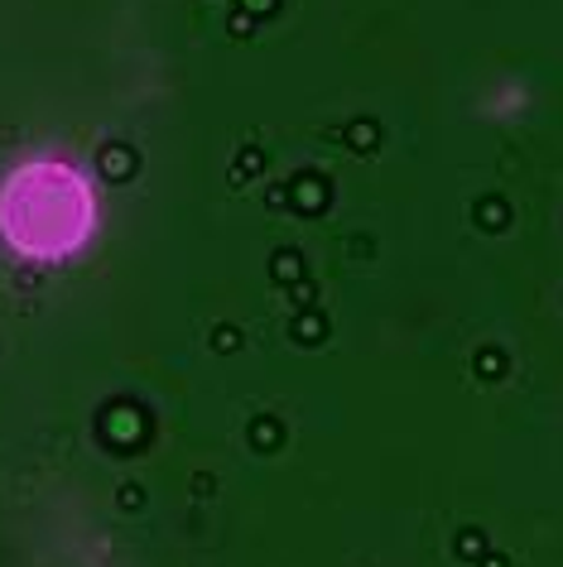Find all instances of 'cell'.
<instances>
[{"label":"cell","instance_id":"obj_1","mask_svg":"<svg viewBox=\"0 0 563 567\" xmlns=\"http://www.w3.org/2000/svg\"><path fill=\"white\" fill-rule=\"evenodd\" d=\"M0 226L30 255H68L92 231V193L63 164H24L0 193Z\"/></svg>","mask_w":563,"mask_h":567}]
</instances>
